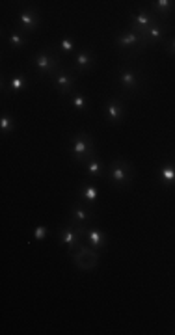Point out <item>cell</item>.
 I'll list each match as a JSON object with an SVG mask.
<instances>
[{
  "label": "cell",
  "instance_id": "5b68a950",
  "mask_svg": "<svg viewBox=\"0 0 175 335\" xmlns=\"http://www.w3.org/2000/svg\"><path fill=\"white\" fill-rule=\"evenodd\" d=\"M34 64H36L38 71L49 73L52 76L56 75V69H58V58L54 54H50V52H39V54H36Z\"/></svg>",
  "mask_w": 175,
  "mask_h": 335
},
{
  "label": "cell",
  "instance_id": "e0dca14e",
  "mask_svg": "<svg viewBox=\"0 0 175 335\" xmlns=\"http://www.w3.org/2000/svg\"><path fill=\"white\" fill-rule=\"evenodd\" d=\"M92 65H93V54L90 50H82V52L77 56V60H75V67H77L78 71H86V69H90Z\"/></svg>",
  "mask_w": 175,
  "mask_h": 335
},
{
  "label": "cell",
  "instance_id": "30bf717a",
  "mask_svg": "<svg viewBox=\"0 0 175 335\" xmlns=\"http://www.w3.org/2000/svg\"><path fill=\"white\" fill-rule=\"evenodd\" d=\"M52 82H54V86L60 90V93H69L75 86V78L73 75L66 73V71H58L54 76H52Z\"/></svg>",
  "mask_w": 175,
  "mask_h": 335
},
{
  "label": "cell",
  "instance_id": "ac0fdd59",
  "mask_svg": "<svg viewBox=\"0 0 175 335\" xmlns=\"http://www.w3.org/2000/svg\"><path fill=\"white\" fill-rule=\"evenodd\" d=\"M80 198H82L86 203H95V200L99 198L97 186H93V184H84L82 188H80Z\"/></svg>",
  "mask_w": 175,
  "mask_h": 335
},
{
  "label": "cell",
  "instance_id": "277c9868",
  "mask_svg": "<svg viewBox=\"0 0 175 335\" xmlns=\"http://www.w3.org/2000/svg\"><path fill=\"white\" fill-rule=\"evenodd\" d=\"M82 238H86V227L78 226L71 220V224L67 227H64L62 231V244L66 246L67 249H77L80 244H82Z\"/></svg>",
  "mask_w": 175,
  "mask_h": 335
},
{
  "label": "cell",
  "instance_id": "7a4b0ae2",
  "mask_svg": "<svg viewBox=\"0 0 175 335\" xmlns=\"http://www.w3.org/2000/svg\"><path fill=\"white\" fill-rule=\"evenodd\" d=\"M71 153L77 162H88L93 157V140L86 132H78L71 140Z\"/></svg>",
  "mask_w": 175,
  "mask_h": 335
},
{
  "label": "cell",
  "instance_id": "9a60e30c",
  "mask_svg": "<svg viewBox=\"0 0 175 335\" xmlns=\"http://www.w3.org/2000/svg\"><path fill=\"white\" fill-rule=\"evenodd\" d=\"M84 168H86V172L90 173L92 177H101L104 173V164L95 157H92L88 162H84Z\"/></svg>",
  "mask_w": 175,
  "mask_h": 335
},
{
  "label": "cell",
  "instance_id": "7402d4cb",
  "mask_svg": "<svg viewBox=\"0 0 175 335\" xmlns=\"http://www.w3.org/2000/svg\"><path fill=\"white\" fill-rule=\"evenodd\" d=\"M0 129L2 132H11V130L15 129V121L11 118L10 114H2V118H0Z\"/></svg>",
  "mask_w": 175,
  "mask_h": 335
},
{
  "label": "cell",
  "instance_id": "6da1fadb",
  "mask_svg": "<svg viewBox=\"0 0 175 335\" xmlns=\"http://www.w3.org/2000/svg\"><path fill=\"white\" fill-rule=\"evenodd\" d=\"M108 175L110 181L115 184V186H129L132 183V177H134V168L132 164H129L127 160H114L108 168Z\"/></svg>",
  "mask_w": 175,
  "mask_h": 335
},
{
  "label": "cell",
  "instance_id": "44dd1931",
  "mask_svg": "<svg viewBox=\"0 0 175 335\" xmlns=\"http://www.w3.org/2000/svg\"><path fill=\"white\" fill-rule=\"evenodd\" d=\"M71 104H73V108L78 110V112H84V110L88 108V101H86V97H84L82 93H78V92L73 93Z\"/></svg>",
  "mask_w": 175,
  "mask_h": 335
},
{
  "label": "cell",
  "instance_id": "7c38bea8",
  "mask_svg": "<svg viewBox=\"0 0 175 335\" xmlns=\"http://www.w3.org/2000/svg\"><path fill=\"white\" fill-rule=\"evenodd\" d=\"M106 114H108V119L112 123H120L121 118H123V106L118 99H110L108 104H106Z\"/></svg>",
  "mask_w": 175,
  "mask_h": 335
},
{
  "label": "cell",
  "instance_id": "9c48e42d",
  "mask_svg": "<svg viewBox=\"0 0 175 335\" xmlns=\"http://www.w3.org/2000/svg\"><path fill=\"white\" fill-rule=\"evenodd\" d=\"M86 242L88 246H92L93 249L104 248L106 246V235H104L103 229L99 227H90L86 231Z\"/></svg>",
  "mask_w": 175,
  "mask_h": 335
},
{
  "label": "cell",
  "instance_id": "2e32d148",
  "mask_svg": "<svg viewBox=\"0 0 175 335\" xmlns=\"http://www.w3.org/2000/svg\"><path fill=\"white\" fill-rule=\"evenodd\" d=\"M159 177L162 179V183L164 184H175V164L170 162V164H164V166L160 168L159 172Z\"/></svg>",
  "mask_w": 175,
  "mask_h": 335
},
{
  "label": "cell",
  "instance_id": "484cf974",
  "mask_svg": "<svg viewBox=\"0 0 175 335\" xmlns=\"http://www.w3.org/2000/svg\"><path fill=\"white\" fill-rule=\"evenodd\" d=\"M168 49H170V52H173V54H175V38L171 39L170 43H168Z\"/></svg>",
  "mask_w": 175,
  "mask_h": 335
},
{
  "label": "cell",
  "instance_id": "8992f818",
  "mask_svg": "<svg viewBox=\"0 0 175 335\" xmlns=\"http://www.w3.org/2000/svg\"><path fill=\"white\" fill-rule=\"evenodd\" d=\"M131 19H132V30L138 34H142V36L148 28H151L155 24L153 13H151V11H145V10H138Z\"/></svg>",
  "mask_w": 175,
  "mask_h": 335
},
{
  "label": "cell",
  "instance_id": "8fae6325",
  "mask_svg": "<svg viewBox=\"0 0 175 335\" xmlns=\"http://www.w3.org/2000/svg\"><path fill=\"white\" fill-rule=\"evenodd\" d=\"M71 218H73V222L75 224L86 227L88 224H92L93 214L90 212V209H86L84 205H75L73 207V211H71Z\"/></svg>",
  "mask_w": 175,
  "mask_h": 335
},
{
  "label": "cell",
  "instance_id": "ba28073f",
  "mask_svg": "<svg viewBox=\"0 0 175 335\" xmlns=\"http://www.w3.org/2000/svg\"><path fill=\"white\" fill-rule=\"evenodd\" d=\"M166 32H168V26L166 24H160V22H155L153 26L148 28L143 32V43L145 45H155L159 43L160 39H164Z\"/></svg>",
  "mask_w": 175,
  "mask_h": 335
},
{
  "label": "cell",
  "instance_id": "d4e9b609",
  "mask_svg": "<svg viewBox=\"0 0 175 335\" xmlns=\"http://www.w3.org/2000/svg\"><path fill=\"white\" fill-rule=\"evenodd\" d=\"M60 50L62 52H73V50H75V41L69 38L64 39V41L60 43Z\"/></svg>",
  "mask_w": 175,
  "mask_h": 335
},
{
  "label": "cell",
  "instance_id": "cb8c5ba5",
  "mask_svg": "<svg viewBox=\"0 0 175 335\" xmlns=\"http://www.w3.org/2000/svg\"><path fill=\"white\" fill-rule=\"evenodd\" d=\"M45 238H47V227L38 226L36 227V231H34V240H36V242H43Z\"/></svg>",
  "mask_w": 175,
  "mask_h": 335
},
{
  "label": "cell",
  "instance_id": "3957f363",
  "mask_svg": "<svg viewBox=\"0 0 175 335\" xmlns=\"http://www.w3.org/2000/svg\"><path fill=\"white\" fill-rule=\"evenodd\" d=\"M73 263L77 265V268H80V270H84V272L95 270L99 265V254L92 246L80 244L77 248V252L73 254Z\"/></svg>",
  "mask_w": 175,
  "mask_h": 335
},
{
  "label": "cell",
  "instance_id": "ffe728a7",
  "mask_svg": "<svg viewBox=\"0 0 175 335\" xmlns=\"http://www.w3.org/2000/svg\"><path fill=\"white\" fill-rule=\"evenodd\" d=\"M173 4L175 2H171V0H157L153 4V10L159 11L160 15H168V13L173 10Z\"/></svg>",
  "mask_w": 175,
  "mask_h": 335
},
{
  "label": "cell",
  "instance_id": "52a82bcc",
  "mask_svg": "<svg viewBox=\"0 0 175 335\" xmlns=\"http://www.w3.org/2000/svg\"><path fill=\"white\" fill-rule=\"evenodd\" d=\"M118 45L123 47V49H136V47H145L143 43V36L142 34L134 32V30H127V32H121L118 36Z\"/></svg>",
  "mask_w": 175,
  "mask_h": 335
},
{
  "label": "cell",
  "instance_id": "5bb4252c",
  "mask_svg": "<svg viewBox=\"0 0 175 335\" xmlns=\"http://www.w3.org/2000/svg\"><path fill=\"white\" fill-rule=\"evenodd\" d=\"M120 82H121V86L125 88V90H134V88L138 86V76H136L134 71L125 69V71H121Z\"/></svg>",
  "mask_w": 175,
  "mask_h": 335
},
{
  "label": "cell",
  "instance_id": "4fadbf2b",
  "mask_svg": "<svg viewBox=\"0 0 175 335\" xmlns=\"http://www.w3.org/2000/svg\"><path fill=\"white\" fill-rule=\"evenodd\" d=\"M21 26H22V30H32V28H36L38 26V17H36V13H34L32 10H22L21 11Z\"/></svg>",
  "mask_w": 175,
  "mask_h": 335
},
{
  "label": "cell",
  "instance_id": "d6986e66",
  "mask_svg": "<svg viewBox=\"0 0 175 335\" xmlns=\"http://www.w3.org/2000/svg\"><path fill=\"white\" fill-rule=\"evenodd\" d=\"M24 86H26V78H24V75H15L10 78V92L11 93H19Z\"/></svg>",
  "mask_w": 175,
  "mask_h": 335
},
{
  "label": "cell",
  "instance_id": "603a6c76",
  "mask_svg": "<svg viewBox=\"0 0 175 335\" xmlns=\"http://www.w3.org/2000/svg\"><path fill=\"white\" fill-rule=\"evenodd\" d=\"M8 41H10V45L13 49H21L22 45H24V38L21 36V32H11Z\"/></svg>",
  "mask_w": 175,
  "mask_h": 335
}]
</instances>
